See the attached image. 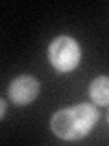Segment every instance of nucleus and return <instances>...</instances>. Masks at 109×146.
Masks as SVG:
<instances>
[{"label":"nucleus","instance_id":"obj_2","mask_svg":"<svg viewBox=\"0 0 109 146\" xmlns=\"http://www.w3.org/2000/svg\"><path fill=\"white\" fill-rule=\"evenodd\" d=\"M47 58L58 73H69L76 70L82 58V49L73 36H56L47 49Z\"/></svg>","mask_w":109,"mask_h":146},{"label":"nucleus","instance_id":"obj_1","mask_svg":"<svg viewBox=\"0 0 109 146\" xmlns=\"http://www.w3.org/2000/svg\"><path fill=\"white\" fill-rule=\"evenodd\" d=\"M98 121V110L93 104H75L51 117V130L62 141H78L93 130Z\"/></svg>","mask_w":109,"mask_h":146},{"label":"nucleus","instance_id":"obj_4","mask_svg":"<svg viewBox=\"0 0 109 146\" xmlns=\"http://www.w3.org/2000/svg\"><path fill=\"white\" fill-rule=\"evenodd\" d=\"M89 97L95 104L100 106H107V99H109V79L106 75L97 77L89 86Z\"/></svg>","mask_w":109,"mask_h":146},{"label":"nucleus","instance_id":"obj_3","mask_svg":"<svg viewBox=\"0 0 109 146\" xmlns=\"http://www.w3.org/2000/svg\"><path fill=\"white\" fill-rule=\"evenodd\" d=\"M40 91V84L35 77L31 75H20L11 80L9 84V99L16 104V106H26V104L33 102Z\"/></svg>","mask_w":109,"mask_h":146},{"label":"nucleus","instance_id":"obj_5","mask_svg":"<svg viewBox=\"0 0 109 146\" xmlns=\"http://www.w3.org/2000/svg\"><path fill=\"white\" fill-rule=\"evenodd\" d=\"M4 113H6V102H4V100L0 99V119L4 117Z\"/></svg>","mask_w":109,"mask_h":146}]
</instances>
